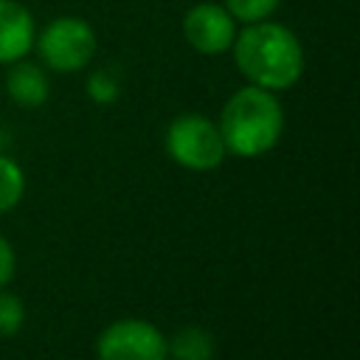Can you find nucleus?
Masks as SVG:
<instances>
[{
	"mask_svg": "<svg viewBox=\"0 0 360 360\" xmlns=\"http://www.w3.org/2000/svg\"><path fill=\"white\" fill-rule=\"evenodd\" d=\"M284 129V112L273 90L264 87H242L236 90L219 118V135L225 141V149H231L239 158H256L270 152Z\"/></svg>",
	"mask_w": 360,
	"mask_h": 360,
	"instance_id": "obj_2",
	"label": "nucleus"
},
{
	"mask_svg": "<svg viewBox=\"0 0 360 360\" xmlns=\"http://www.w3.org/2000/svg\"><path fill=\"white\" fill-rule=\"evenodd\" d=\"M37 25L20 0H0V65L22 59L34 48Z\"/></svg>",
	"mask_w": 360,
	"mask_h": 360,
	"instance_id": "obj_7",
	"label": "nucleus"
},
{
	"mask_svg": "<svg viewBox=\"0 0 360 360\" xmlns=\"http://www.w3.org/2000/svg\"><path fill=\"white\" fill-rule=\"evenodd\" d=\"M34 45L51 70L73 73V70H82L84 65H90V59L96 53V31L87 20L68 14V17L51 20L34 37Z\"/></svg>",
	"mask_w": 360,
	"mask_h": 360,
	"instance_id": "obj_3",
	"label": "nucleus"
},
{
	"mask_svg": "<svg viewBox=\"0 0 360 360\" xmlns=\"http://www.w3.org/2000/svg\"><path fill=\"white\" fill-rule=\"evenodd\" d=\"M11 276H14V250H11V245L0 236V290L11 281Z\"/></svg>",
	"mask_w": 360,
	"mask_h": 360,
	"instance_id": "obj_14",
	"label": "nucleus"
},
{
	"mask_svg": "<svg viewBox=\"0 0 360 360\" xmlns=\"http://www.w3.org/2000/svg\"><path fill=\"white\" fill-rule=\"evenodd\" d=\"M22 188H25L22 169H20L14 160L0 158V214L11 211V208L20 202Z\"/></svg>",
	"mask_w": 360,
	"mask_h": 360,
	"instance_id": "obj_10",
	"label": "nucleus"
},
{
	"mask_svg": "<svg viewBox=\"0 0 360 360\" xmlns=\"http://www.w3.org/2000/svg\"><path fill=\"white\" fill-rule=\"evenodd\" d=\"M163 335L146 321H118L98 338V360H166Z\"/></svg>",
	"mask_w": 360,
	"mask_h": 360,
	"instance_id": "obj_5",
	"label": "nucleus"
},
{
	"mask_svg": "<svg viewBox=\"0 0 360 360\" xmlns=\"http://www.w3.org/2000/svg\"><path fill=\"white\" fill-rule=\"evenodd\" d=\"M231 48L236 68L256 87L287 90L304 73V48L298 37L281 22H250L233 37Z\"/></svg>",
	"mask_w": 360,
	"mask_h": 360,
	"instance_id": "obj_1",
	"label": "nucleus"
},
{
	"mask_svg": "<svg viewBox=\"0 0 360 360\" xmlns=\"http://www.w3.org/2000/svg\"><path fill=\"white\" fill-rule=\"evenodd\" d=\"M22 326V304L8 295L0 292V335H14Z\"/></svg>",
	"mask_w": 360,
	"mask_h": 360,
	"instance_id": "obj_12",
	"label": "nucleus"
},
{
	"mask_svg": "<svg viewBox=\"0 0 360 360\" xmlns=\"http://www.w3.org/2000/svg\"><path fill=\"white\" fill-rule=\"evenodd\" d=\"M278 3H281V0H225L222 6H225V11H228L233 20L250 25V22L270 20L273 11L278 8Z\"/></svg>",
	"mask_w": 360,
	"mask_h": 360,
	"instance_id": "obj_11",
	"label": "nucleus"
},
{
	"mask_svg": "<svg viewBox=\"0 0 360 360\" xmlns=\"http://www.w3.org/2000/svg\"><path fill=\"white\" fill-rule=\"evenodd\" d=\"M186 42L205 56L225 53L236 37V20L219 3H197L183 14Z\"/></svg>",
	"mask_w": 360,
	"mask_h": 360,
	"instance_id": "obj_6",
	"label": "nucleus"
},
{
	"mask_svg": "<svg viewBox=\"0 0 360 360\" xmlns=\"http://www.w3.org/2000/svg\"><path fill=\"white\" fill-rule=\"evenodd\" d=\"M87 90H90V96H93L96 101H101V104H107V101H112V98L118 96V87H115V82H112L107 73H96V76L87 82Z\"/></svg>",
	"mask_w": 360,
	"mask_h": 360,
	"instance_id": "obj_13",
	"label": "nucleus"
},
{
	"mask_svg": "<svg viewBox=\"0 0 360 360\" xmlns=\"http://www.w3.org/2000/svg\"><path fill=\"white\" fill-rule=\"evenodd\" d=\"M169 349L177 360H211L214 357L211 335L205 329H197V326H188V329L177 332Z\"/></svg>",
	"mask_w": 360,
	"mask_h": 360,
	"instance_id": "obj_9",
	"label": "nucleus"
},
{
	"mask_svg": "<svg viewBox=\"0 0 360 360\" xmlns=\"http://www.w3.org/2000/svg\"><path fill=\"white\" fill-rule=\"evenodd\" d=\"M166 149L180 166L200 169V172L219 166L225 158V141L219 135V127L194 112L177 115L169 124Z\"/></svg>",
	"mask_w": 360,
	"mask_h": 360,
	"instance_id": "obj_4",
	"label": "nucleus"
},
{
	"mask_svg": "<svg viewBox=\"0 0 360 360\" xmlns=\"http://www.w3.org/2000/svg\"><path fill=\"white\" fill-rule=\"evenodd\" d=\"M14 68L8 70L6 76V87H8V96L14 98V104L20 107H39L45 98H48V79H45V70L34 62H11Z\"/></svg>",
	"mask_w": 360,
	"mask_h": 360,
	"instance_id": "obj_8",
	"label": "nucleus"
}]
</instances>
